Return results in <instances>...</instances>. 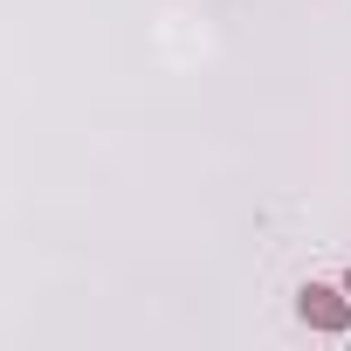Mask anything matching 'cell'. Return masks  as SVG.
Listing matches in <instances>:
<instances>
[{
    "mask_svg": "<svg viewBox=\"0 0 351 351\" xmlns=\"http://www.w3.org/2000/svg\"><path fill=\"white\" fill-rule=\"evenodd\" d=\"M344 296H351V276H344Z\"/></svg>",
    "mask_w": 351,
    "mask_h": 351,
    "instance_id": "obj_2",
    "label": "cell"
},
{
    "mask_svg": "<svg viewBox=\"0 0 351 351\" xmlns=\"http://www.w3.org/2000/svg\"><path fill=\"white\" fill-rule=\"evenodd\" d=\"M296 317L310 324V330H351V296H344V282H303L296 289Z\"/></svg>",
    "mask_w": 351,
    "mask_h": 351,
    "instance_id": "obj_1",
    "label": "cell"
}]
</instances>
